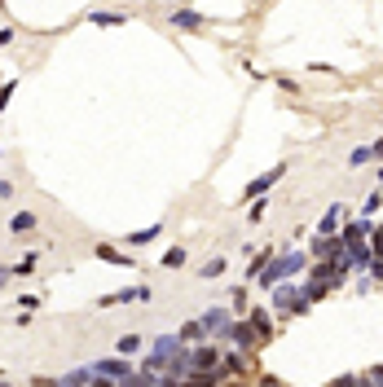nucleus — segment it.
<instances>
[{
  "label": "nucleus",
  "instance_id": "7",
  "mask_svg": "<svg viewBox=\"0 0 383 387\" xmlns=\"http://www.w3.org/2000/svg\"><path fill=\"white\" fill-rule=\"evenodd\" d=\"M190 352V366H194V374L198 370H220V352L216 348H208V344H194V348H185Z\"/></svg>",
  "mask_w": 383,
  "mask_h": 387
},
{
  "label": "nucleus",
  "instance_id": "20",
  "mask_svg": "<svg viewBox=\"0 0 383 387\" xmlns=\"http://www.w3.org/2000/svg\"><path fill=\"white\" fill-rule=\"evenodd\" d=\"M220 374H247V352L234 348V352L225 356V370H220Z\"/></svg>",
  "mask_w": 383,
  "mask_h": 387
},
{
  "label": "nucleus",
  "instance_id": "42",
  "mask_svg": "<svg viewBox=\"0 0 383 387\" xmlns=\"http://www.w3.org/2000/svg\"><path fill=\"white\" fill-rule=\"evenodd\" d=\"M0 88H5V84H0Z\"/></svg>",
  "mask_w": 383,
  "mask_h": 387
},
{
  "label": "nucleus",
  "instance_id": "9",
  "mask_svg": "<svg viewBox=\"0 0 383 387\" xmlns=\"http://www.w3.org/2000/svg\"><path fill=\"white\" fill-rule=\"evenodd\" d=\"M133 299H141V304L150 299V287H145V282H141V287H128V291H115V295H101L97 304H101V308H115V304H133Z\"/></svg>",
  "mask_w": 383,
  "mask_h": 387
},
{
  "label": "nucleus",
  "instance_id": "3",
  "mask_svg": "<svg viewBox=\"0 0 383 387\" xmlns=\"http://www.w3.org/2000/svg\"><path fill=\"white\" fill-rule=\"evenodd\" d=\"M88 374L93 378H128V374H133V366H128V361L123 356H101V361H93V366H88Z\"/></svg>",
  "mask_w": 383,
  "mask_h": 387
},
{
  "label": "nucleus",
  "instance_id": "38",
  "mask_svg": "<svg viewBox=\"0 0 383 387\" xmlns=\"http://www.w3.org/2000/svg\"><path fill=\"white\" fill-rule=\"evenodd\" d=\"M260 387H282V383H277L273 374H265V378H260Z\"/></svg>",
  "mask_w": 383,
  "mask_h": 387
},
{
  "label": "nucleus",
  "instance_id": "33",
  "mask_svg": "<svg viewBox=\"0 0 383 387\" xmlns=\"http://www.w3.org/2000/svg\"><path fill=\"white\" fill-rule=\"evenodd\" d=\"M330 387H357V374H339V378L330 383Z\"/></svg>",
  "mask_w": 383,
  "mask_h": 387
},
{
  "label": "nucleus",
  "instance_id": "14",
  "mask_svg": "<svg viewBox=\"0 0 383 387\" xmlns=\"http://www.w3.org/2000/svg\"><path fill=\"white\" fill-rule=\"evenodd\" d=\"M339 220H344V207L335 202V207H330V212L317 220V238H335V234H339Z\"/></svg>",
  "mask_w": 383,
  "mask_h": 387
},
{
  "label": "nucleus",
  "instance_id": "5",
  "mask_svg": "<svg viewBox=\"0 0 383 387\" xmlns=\"http://www.w3.org/2000/svg\"><path fill=\"white\" fill-rule=\"evenodd\" d=\"M282 176H287V163H277V167H269L265 176H255V180H251V185L242 190V198H265V194H269V190L277 185V180H282Z\"/></svg>",
  "mask_w": 383,
  "mask_h": 387
},
{
  "label": "nucleus",
  "instance_id": "32",
  "mask_svg": "<svg viewBox=\"0 0 383 387\" xmlns=\"http://www.w3.org/2000/svg\"><path fill=\"white\" fill-rule=\"evenodd\" d=\"M370 277H379V282H383V255H374V260H370Z\"/></svg>",
  "mask_w": 383,
  "mask_h": 387
},
{
  "label": "nucleus",
  "instance_id": "25",
  "mask_svg": "<svg viewBox=\"0 0 383 387\" xmlns=\"http://www.w3.org/2000/svg\"><path fill=\"white\" fill-rule=\"evenodd\" d=\"M370 159H374V154H370V145H357V150L348 154V163H352V167H366Z\"/></svg>",
  "mask_w": 383,
  "mask_h": 387
},
{
  "label": "nucleus",
  "instance_id": "41",
  "mask_svg": "<svg viewBox=\"0 0 383 387\" xmlns=\"http://www.w3.org/2000/svg\"><path fill=\"white\" fill-rule=\"evenodd\" d=\"M0 387H9V383H0Z\"/></svg>",
  "mask_w": 383,
  "mask_h": 387
},
{
  "label": "nucleus",
  "instance_id": "40",
  "mask_svg": "<svg viewBox=\"0 0 383 387\" xmlns=\"http://www.w3.org/2000/svg\"><path fill=\"white\" fill-rule=\"evenodd\" d=\"M379 185H383V167H379Z\"/></svg>",
  "mask_w": 383,
  "mask_h": 387
},
{
  "label": "nucleus",
  "instance_id": "21",
  "mask_svg": "<svg viewBox=\"0 0 383 387\" xmlns=\"http://www.w3.org/2000/svg\"><path fill=\"white\" fill-rule=\"evenodd\" d=\"M88 383H93L88 366H84V370H71V374H62V378H58V387H88Z\"/></svg>",
  "mask_w": 383,
  "mask_h": 387
},
{
  "label": "nucleus",
  "instance_id": "23",
  "mask_svg": "<svg viewBox=\"0 0 383 387\" xmlns=\"http://www.w3.org/2000/svg\"><path fill=\"white\" fill-rule=\"evenodd\" d=\"M141 352V334H123L119 339V356H137Z\"/></svg>",
  "mask_w": 383,
  "mask_h": 387
},
{
  "label": "nucleus",
  "instance_id": "30",
  "mask_svg": "<svg viewBox=\"0 0 383 387\" xmlns=\"http://www.w3.org/2000/svg\"><path fill=\"white\" fill-rule=\"evenodd\" d=\"M18 308H22V313H31V308H40V299L36 295H18Z\"/></svg>",
  "mask_w": 383,
  "mask_h": 387
},
{
  "label": "nucleus",
  "instance_id": "36",
  "mask_svg": "<svg viewBox=\"0 0 383 387\" xmlns=\"http://www.w3.org/2000/svg\"><path fill=\"white\" fill-rule=\"evenodd\" d=\"M88 387H119V383H115V378H93Z\"/></svg>",
  "mask_w": 383,
  "mask_h": 387
},
{
  "label": "nucleus",
  "instance_id": "1",
  "mask_svg": "<svg viewBox=\"0 0 383 387\" xmlns=\"http://www.w3.org/2000/svg\"><path fill=\"white\" fill-rule=\"evenodd\" d=\"M304 269H309V264H304V255H300V251H287V255H273L255 282L269 291V287H277V282H287V277H295V273H304Z\"/></svg>",
  "mask_w": 383,
  "mask_h": 387
},
{
  "label": "nucleus",
  "instance_id": "15",
  "mask_svg": "<svg viewBox=\"0 0 383 387\" xmlns=\"http://www.w3.org/2000/svg\"><path fill=\"white\" fill-rule=\"evenodd\" d=\"M97 260H106V264H115V269H133V260H128V255H119L115 247H106V242L97 247Z\"/></svg>",
  "mask_w": 383,
  "mask_h": 387
},
{
  "label": "nucleus",
  "instance_id": "28",
  "mask_svg": "<svg viewBox=\"0 0 383 387\" xmlns=\"http://www.w3.org/2000/svg\"><path fill=\"white\" fill-rule=\"evenodd\" d=\"M36 264H40V260H36V251H31V255H22V264H18L14 273H36Z\"/></svg>",
  "mask_w": 383,
  "mask_h": 387
},
{
  "label": "nucleus",
  "instance_id": "18",
  "mask_svg": "<svg viewBox=\"0 0 383 387\" xmlns=\"http://www.w3.org/2000/svg\"><path fill=\"white\" fill-rule=\"evenodd\" d=\"M31 229H36V212H18V216L9 220V234H18V238L31 234Z\"/></svg>",
  "mask_w": 383,
  "mask_h": 387
},
{
  "label": "nucleus",
  "instance_id": "12",
  "mask_svg": "<svg viewBox=\"0 0 383 387\" xmlns=\"http://www.w3.org/2000/svg\"><path fill=\"white\" fill-rule=\"evenodd\" d=\"M370 234H374V225H370L366 216H362V220H348V225H344V234H339V242H344V247H348V242H366Z\"/></svg>",
  "mask_w": 383,
  "mask_h": 387
},
{
  "label": "nucleus",
  "instance_id": "35",
  "mask_svg": "<svg viewBox=\"0 0 383 387\" xmlns=\"http://www.w3.org/2000/svg\"><path fill=\"white\" fill-rule=\"evenodd\" d=\"M155 387H185V383H176V378H168V374H159V378H155Z\"/></svg>",
  "mask_w": 383,
  "mask_h": 387
},
{
  "label": "nucleus",
  "instance_id": "11",
  "mask_svg": "<svg viewBox=\"0 0 383 387\" xmlns=\"http://www.w3.org/2000/svg\"><path fill=\"white\" fill-rule=\"evenodd\" d=\"M247 321L255 326V334H260V344H265V339H273V334H277V326H273V317L265 313V308H247Z\"/></svg>",
  "mask_w": 383,
  "mask_h": 387
},
{
  "label": "nucleus",
  "instance_id": "39",
  "mask_svg": "<svg viewBox=\"0 0 383 387\" xmlns=\"http://www.w3.org/2000/svg\"><path fill=\"white\" fill-rule=\"evenodd\" d=\"M9 40H14V31H9V27H0V44H9Z\"/></svg>",
  "mask_w": 383,
  "mask_h": 387
},
{
  "label": "nucleus",
  "instance_id": "10",
  "mask_svg": "<svg viewBox=\"0 0 383 387\" xmlns=\"http://www.w3.org/2000/svg\"><path fill=\"white\" fill-rule=\"evenodd\" d=\"M163 374H168V378H176V383H190V378H194V366H190V352L181 348V352H176V356L168 361V366H163Z\"/></svg>",
  "mask_w": 383,
  "mask_h": 387
},
{
  "label": "nucleus",
  "instance_id": "22",
  "mask_svg": "<svg viewBox=\"0 0 383 387\" xmlns=\"http://www.w3.org/2000/svg\"><path fill=\"white\" fill-rule=\"evenodd\" d=\"M176 334H181L185 344H203V339H208V334H203V326H198V317H194V321H185L181 330H176Z\"/></svg>",
  "mask_w": 383,
  "mask_h": 387
},
{
  "label": "nucleus",
  "instance_id": "26",
  "mask_svg": "<svg viewBox=\"0 0 383 387\" xmlns=\"http://www.w3.org/2000/svg\"><path fill=\"white\" fill-rule=\"evenodd\" d=\"M181 264H185V251H181V247H172V251L163 255V269H181Z\"/></svg>",
  "mask_w": 383,
  "mask_h": 387
},
{
  "label": "nucleus",
  "instance_id": "17",
  "mask_svg": "<svg viewBox=\"0 0 383 387\" xmlns=\"http://www.w3.org/2000/svg\"><path fill=\"white\" fill-rule=\"evenodd\" d=\"M172 22H176V27H185V31H198V27H203V14H194V9H176Z\"/></svg>",
  "mask_w": 383,
  "mask_h": 387
},
{
  "label": "nucleus",
  "instance_id": "16",
  "mask_svg": "<svg viewBox=\"0 0 383 387\" xmlns=\"http://www.w3.org/2000/svg\"><path fill=\"white\" fill-rule=\"evenodd\" d=\"M88 22H93V27H123V22H128V14H111V9H97V14H93Z\"/></svg>",
  "mask_w": 383,
  "mask_h": 387
},
{
  "label": "nucleus",
  "instance_id": "29",
  "mask_svg": "<svg viewBox=\"0 0 383 387\" xmlns=\"http://www.w3.org/2000/svg\"><path fill=\"white\" fill-rule=\"evenodd\" d=\"M366 242H370V251H374V255H383V229H374V234H370Z\"/></svg>",
  "mask_w": 383,
  "mask_h": 387
},
{
  "label": "nucleus",
  "instance_id": "37",
  "mask_svg": "<svg viewBox=\"0 0 383 387\" xmlns=\"http://www.w3.org/2000/svg\"><path fill=\"white\" fill-rule=\"evenodd\" d=\"M0 198H14V185H9V180H0Z\"/></svg>",
  "mask_w": 383,
  "mask_h": 387
},
{
  "label": "nucleus",
  "instance_id": "2",
  "mask_svg": "<svg viewBox=\"0 0 383 387\" xmlns=\"http://www.w3.org/2000/svg\"><path fill=\"white\" fill-rule=\"evenodd\" d=\"M370 260H374L370 242H348V247H344V255H339V269H344V273H366V269H370Z\"/></svg>",
  "mask_w": 383,
  "mask_h": 387
},
{
  "label": "nucleus",
  "instance_id": "34",
  "mask_svg": "<svg viewBox=\"0 0 383 387\" xmlns=\"http://www.w3.org/2000/svg\"><path fill=\"white\" fill-rule=\"evenodd\" d=\"M366 378H370V387H383V366H374V370H370Z\"/></svg>",
  "mask_w": 383,
  "mask_h": 387
},
{
  "label": "nucleus",
  "instance_id": "4",
  "mask_svg": "<svg viewBox=\"0 0 383 387\" xmlns=\"http://www.w3.org/2000/svg\"><path fill=\"white\" fill-rule=\"evenodd\" d=\"M269 291H273V313H277V317L304 313V308H300V291H295V287H282V282H277V287H269Z\"/></svg>",
  "mask_w": 383,
  "mask_h": 387
},
{
  "label": "nucleus",
  "instance_id": "8",
  "mask_svg": "<svg viewBox=\"0 0 383 387\" xmlns=\"http://www.w3.org/2000/svg\"><path fill=\"white\" fill-rule=\"evenodd\" d=\"M229 321H234V317H229V308H208V313L198 317V326H203V334H208V339H212V334H225Z\"/></svg>",
  "mask_w": 383,
  "mask_h": 387
},
{
  "label": "nucleus",
  "instance_id": "19",
  "mask_svg": "<svg viewBox=\"0 0 383 387\" xmlns=\"http://www.w3.org/2000/svg\"><path fill=\"white\" fill-rule=\"evenodd\" d=\"M163 234V225H150V229H137V234H128V247H145V242H155Z\"/></svg>",
  "mask_w": 383,
  "mask_h": 387
},
{
  "label": "nucleus",
  "instance_id": "24",
  "mask_svg": "<svg viewBox=\"0 0 383 387\" xmlns=\"http://www.w3.org/2000/svg\"><path fill=\"white\" fill-rule=\"evenodd\" d=\"M225 269H229V260H208V264L198 269V277H208V282H212V277H225Z\"/></svg>",
  "mask_w": 383,
  "mask_h": 387
},
{
  "label": "nucleus",
  "instance_id": "31",
  "mask_svg": "<svg viewBox=\"0 0 383 387\" xmlns=\"http://www.w3.org/2000/svg\"><path fill=\"white\" fill-rule=\"evenodd\" d=\"M379 207H383V194H370V198H366V216H374Z\"/></svg>",
  "mask_w": 383,
  "mask_h": 387
},
{
  "label": "nucleus",
  "instance_id": "6",
  "mask_svg": "<svg viewBox=\"0 0 383 387\" xmlns=\"http://www.w3.org/2000/svg\"><path fill=\"white\" fill-rule=\"evenodd\" d=\"M225 334H229V344H234L238 352H251L255 344H260V334H255V326H251V321H229V330H225Z\"/></svg>",
  "mask_w": 383,
  "mask_h": 387
},
{
  "label": "nucleus",
  "instance_id": "27",
  "mask_svg": "<svg viewBox=\"0 0 383 387\" xmlns=\"http://www.w3.org/2000/svg\"><path fill=\"white\" fill-rule=\"evenodd\" d=\"M229 308H234V313H242V308H251V304H247V287H238L234 295H229Z\"/></svg>",
  "mask_w": 383,
  "mask_h": 387
},
{
  "label": "nucleus",
  "instance_id": "13",
  "mask_svg": "<svg viewBox=\"0 0 383 387\" xmlns=\"http://www.w3.org/2000/svg\"><path fill=\"white\" fill-rule=\"evenodd\" d=\"M313 255H317V260H339V255H344L339 234L335 238H313Z\"/></svg>",
  "mask_w": 383,
  "mask_h": 387
}]
</instances>
